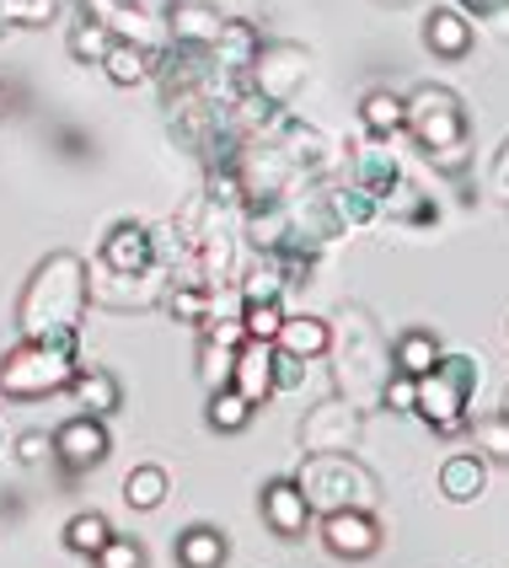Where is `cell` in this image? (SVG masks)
Returning a JSON list of instances; mask_svg holds the SVG:
<instances>
[{
    "mask_svg": "<svg viewBox=\"0 0 509 568\" xmlns=\"http://www.w3.org/2000/svg\"><path fill=\"white\" fill-rule=\"evenodd\" d=\"M359 124H365L370 140H397L403 134V97L386 92V87L365 92L359 97Z\"/></svg>",
    "mask_w": 509,
    "mask_h": 568,
    "instance_id": "obj_30",
    "label": "cell"
},
{
    "mask_svg": "<svg viewBox=\"0 0 509 568\" xmlns=\"http://www.w3.org/2000/svg\"><path fill=\"white\" fill-rule=\"evenodd\" d=\"M113 49V32L96 28V22H86V17H75V28L64 32V54L81 64H102V54Z\"/></svg>",
    "mask_w": 509,
    "mask_h": 568,
    "instance_id": "obj_34",
    "label": "cell"
},
{
    "mask_svg": "<svg viewBox=\"0 0 509 568\" xmlns=\"http://www.w3.org/2000/svg\"><path fill=\"white\" fill-rule=\"evenodd\" d=\"M231 386L247 397V403H268L274 397V344H247L236 348V371H231Z\"/></svg>",
    "mask_w": 509,
    "mask_h": 568,
    "instance_id": "obj_21",
    "label": "cell"
},
{
    "mask_svg": "<svg viewBox=\"0 0 509 568\" xmlns=\"http://www.w3.org/2000/svg\"><path fill=\"white\" fill-rule=\"evenodd\" d=\"M499 413H505V418H509V386H505V403H499Z\"/></svg>",
    "mask_w": 509,
    "mask_h": 568,
    "instance_id": "obj_49",
    "label": "cell"
},
{
    "mask_svg": "<svg viewBox=\"0 0 509 568\" xmlns=\"http://www.w3.org/2000/svg\"><path fill=\"white\" fill-rule=\"evenodd\" d=\"M108 537H113V526H108V515H96V509H81V515L64 520V547L81 552V558H96V552L108 547Z\"/></svg>",
    "mask_w": 509,
    "mask_h": 568,
    "instance_id": "obj_32",
    "label": "cell"
},
{
    "mask_svg": "<svg viewBox=\"0 0 509 568\" xmlns=\"http://www.w3.org/2000/svg\"><path fill=\"white\" fill-rule=\"evenodd\" d=\"M11 113V92H6V81H0V119Z\"/></svg>",
    "mask_w": 509,
    "mask_h": 568,
    "instance_id": "obj_47",
    "label": "cell"
},
{
    "mask_svg": "<svg viewBox=\"0 0 509 568\" xmlns=\"http://www.w3.org/2000/svg\"><path fill=\"white\" fill-rule=\"evenodd\" d=\"M322 204H327V215H333L338 231H359V225L381 221V199H370L354 183H322Z\"/></svg>",
    "mask_w": 509,
    "mask_h": 568,
    "instance_id": "obj_23",
    "label": "cell"
},
{
    "mask_svg": "<svg viewBox=\"0 0 509 568\" xmlns=\"http://www.w3.org/2000/svg\"><path fill=\"white\" fill-rule=\"evenodd\" d=\"M435 359H440L435 327H408V333H397V344H391V371L424 376V371H435Z\"/></svg>",
    "mask_w": 509,
    "mask_h": 568,
    "instance_id": "obj_29",
    "label": "cell"
},
{
    "mask_svg": "<svg viewBox=\"0 0 509 568\" xmlns=\"http://www.w3.org/2000/svg\"><path fill=\"white\" fill-rule=\"evenodd\" d=\"M472 429V445H478L482 462H505L509 467V418L505 413H482L478 424H467Z\"/></svg>",
    "mask_w": 509,
    "mask_h": 568,
    "instance_id": "obj_36",
    "label": "cell"
},
{
    "mask_svg": "<svg viewBox=\"0 0 509 568\" xmlns=\"http://www.w3.org/2000/svg\"><path fill=\"white\" fill-rule=\"evenodd\" d=\"M381 408L403 413V418H414V408H418V376L391 371V376H386V386H381Z\"/></svg>",
    "mask_w": 509,
    "mask_h": 568,
    "instance_id": "obj_40",
    "label": "cell"
},
{
    "mask_svg": "<svg viewBox=\"0 0 509 568\" xmlns=\"http://www.w3.org/2000/svg\"><path fill=\"white\" fill-rule=\"evenodd\" d=\"M440 499H450V505H472V499H482V488H488V462H482L478 450H456V456H446L440 462Z\"/></svg>",
    "mask_w": 509,
    "mask_h": 568,
    "instance_id": "obj_20",
    "label": "cell"
},
{
    "mask_svg": "<svg viewBox=\"0 0 509 568\" xmlns=\"http://www.w3.org/2000/svg\"><path fill=\"white\" fill-rule=\"evenodd\" d=\"M333 381L338 397H349L354 408H381V386L391 376V344L381 338L376 316L359 301H344L333 316Z\"/></svg>",
    "mask_w": 509,
    "mask_h": 568,
    "instance_id": "obj_2",
    "label": "cell"
},
{
    "mask_svg": "<svg viewBox=\"0 0 509 568\" xmlns=\"http://www.w3.org/2000/svg\"><path fill=\"white\" fill-rule=\"evenodd\" d=\"M236 295H242V306L279 301V295H285V274H279V263H274L268 253H253L242 268H236Z\"/></svg>",
    "mask_w": 509,
    "mask_h": 568,
    "instance_id": "obj_27",
    "label": "cell"
},
{
    "mask_svg": "<svg viewBox=\"0 0 509 568\" xmlns=\"http://www.w3.org/2000/svg\"><path fill=\"white\" fill-rule=\"evenodd\" d=\"M96 268H113V274H145L156 268V242H151V225L145 221H113L102 247H96Z\"/></svg>",
    "mask_w": 509,
    "mask_h": 568,
    "instance_id": "obj_15",
    "label": "cell"
},
{
    "mask_svg": "<svg viewBox=\"0 0 509 568\" xmlns=\"http://www.w3.org/2000/svg\"><path fill=\"white\" fill-rule=\"evenodd\" d=\"M124 6H140V0H124Z\"/></svg>",
    "mask_w": 509,
    "mask_h": 568,
    "instance_id": "obj_51",
    "label": "cell"
},
{
    "mask_svg": "<svg viewBox=\"0 0 509 568\" xmlns=\"http://www.w3.org/2000/svg\"><path fill=\"white\" fill-rule=\"evenodd\" d=\"M92 306L86 295V257L60 247L28 274L17 295V333L22 338H54V333H81V316Z\"/></svg>",
    "mask_w": 509,
    "mask_h": 568,
    "instance_id": "obj_1",
    "label": "cell"
},
{
    "mask_svg": "<svg viewBox=\"0 0 509 568\" xmlns=\"http://www.w3.org/2000/svg\"><path fill=\"white\" fill-rule=\"evenodd\" d=\"M403 134H414V145L429 156V166H440V172L467 166L472 119H467V102L440 81H418L414 92L403 97Z\"/></svg>",
    "mask_w": 509,
    "mask_h": 568,
    "instance_id": "obj_3",
    "label": "cell"
},
{
    "mask_svg": "<svg viewBox=\"0 0 509 568\" xmlns=\"http://www.w3.org/2000/svg\"><path fill=\"white\" fill-rule=\"evenodd\" d=\"M166 494H172V477H166V467H156V462H140V467L124 477V505L129 509H156Z\"/></svg>",
    "mask_w": 509,
    "mask_h": 568,
    "instance_id": "obj_31",
    "label": "cell"
},
{
    "mask_svg": "<svg viewBox=\"0 0 509 568\" xmlns=\"http://www.w3.org/2000/svg\"><path fill=\"white\" fill-rule=\"evenodd\" d=\"M257 49H263V32H257L247 17H225L221 38H215V49H210V64L225 70V75H247L257 60Z\"/></svg>",
    "mask_w": 509,
    "mask_h": 568,
    "instance_id": "obj_18",
    "label": "cell"
},
{
    "mask_svg": "<svg viewBox=\"0 0 509 568\" xmlns=\"http://www.w3.org/2000/svg\"><path fill=\"white\" fill-rule=\"evenodd\" d=\"M306 81H312V49L295 43V38L263 43L253 70H247V87H253L263 102H274V108H289L295 97L306 92Z\"/></svg>",
    "mask_w": 509,
    "mask_h": 568,
    "instance_id": "obj_8",
    "label": "cell"
},
{
    "mask_svg": "<svg viewBox=\"0 0 509 568\" xmlns=\"http://www.w3.org/2000/svg\"><path fill=\"white\" fill-rule=\"evenodd\" d=\"M204 418H210V429L236 435V429H247V424H253V403H247L236 386H221V392H210V408H204Z\"/></svg>",
    "mask_w": 509,
    "mask_h": 568,
    "instance_id": "obj_33",
    "label": "cell"
},
{
    "mask_svg": "<svg viewBox=\"0 0 509 568\" xmlns=\"http://www.w3.org/2000/svg\"><path fill=\"white\" fill-rule=\"evenodd\" d=\"M166 268H145V274H113V268H86V295H92V306H108V312H156L161 301H166Z\"/></svg>",
    "mask_w": 509,
    "mask_h": 568,
    "instance_id": "obj_10",
    "label": "cell"
},
{
    "mask_svg": "<svg viewBox=\"0 0 509 568\" xmlns=\"http://www.w3.org/2000/svg\"><path fill=\"white\" fill-rule=\"evenodd\" d=\"M349 183L365 189L370 199H386V193L403 183V161L391 156V140H370V145H349Z\"/></svg>",
    "mask_w": 509,
    "mask_h": 568,
    "instance_id": "obj_17",
    "label": "cell"
},
{
    "mask_svg": "<svg viewBox=\"0 0 509 568\" xmlns=\"http://www.w3.org/2000/svg\"><path fill=\"white\" fill-rule=\"evenodd\" d=\"M96 568H145V547L134 537H108V547L92 558Z\"/></svg>",
    "mask_w": 509,
    "mask_h": 568,
    "instance_id": "obj_41",
    "label": "cell"
},
{
    "mask_svg": "<svg viewBox=\"0 0 509 568\" xmlns=\"http://www.w3.org/2000/svg\"><path fill=\"white\" fill-rule=\"evenodd\" d=\"M231 166H236V178H242V210H253V204H285V199L312 189V183L295 172V161H289L268 134L253 140V145H242Z\"/></svg>",
    "mask_w": 509,
    "mask_h": 568,
    "instance_id": "obj_7",
    "label": "cell"
},
{
    "mask_svg": "<svg viewBox=\"0 0 509 568\" xmlns=\"http://www.w3.org/2000/svg\"><path fill=\"white\" fill-rule=\"evenodd\" d=\"M268 140H274V145L295 161V172H301L312 189H322V183H327V172H333V166H338V156H344V151H338V145H333L317 124H306V119H295V113H285V119L274 124V134H268Z\"/></svg>",
    "mask_w": 509,
    "mask_h": 568,
    "instance_id": "obj_11",
    "label": "cell"
},
{
    "mask_svg": "<svg viewBox=\"0 0 509 568\" xmlns=\"http://www.w3.org/2000/svg\"><path fill=\"white\" fill-rule=\"evenodd\" d=\"M225 28V11L215 0H172L166 11V43L172 49H215Z\"/></svg>",
    "mask_w": 509,
    "mask_h": 568,
    "instance_id": "obj_16",
    "label": "cell"
},
{
    "mask_svg": "<svg viewBox=\"0 0 509 568\" xmlns=\"http://www.w3.org/2000/svg\"><path fill=\"white\" fill-rule=\"evenodd\" d=\"M482 386V359L472 354H440L435 371L418 376V408L414 418H424L435 435H467V413H472V397Z\"/></svg>",
    "mask_w": 509,
    "mask_h": 568,
    "instance_id": "obj_5",
    "label": "cell"
},
{
    "mask_svg": "<svg viewBox=\"0 0 509 568\" xmlns=\"http://www.w3.org/2000/svg\"><path fill=\"white\" fill-rule=\"evenodd\" d=\"M301 381H306V359L274 348V392H289V386H301Z\"/></svg>",
    "mask_w": 509,
    "mask_h": 568,
    "instance_id": "obj_43",
    "label": "cell"
},
{
    "mask_svg": "<svg viewBox=\"0 0 509 568\" xmlns=\"http://www.w3.org/2000/svg\"><path fill=\"white\" fill-rule=\"evenodd\" d=\"M60 11V0H0L6 28H49Z\"/></svg>",
    "mask_w": 509,
    "mask_h": 568,
    "instance_id": "obj_39",
    "label": "cell"
},
{
    "mask_svg": "<svg viewBox=\"0 0 509 568\" xmlns=\"http://www.w3.org/2000/svg\"><path fill=\"white\" fill-rule=\"evenodd\" d=\"M509 0H456V11L467 17V22H488V17H499Z\"/></svg>",
    "mask_w": 509,
    "mask_h": 568,
    "instance_id": "obj_45",
    "label": "cell"
},
{
    "mask_svg": "<svg viewBox=\"0 0 509 568\" xmlns=\"http://www.w3.org/2000/svg\"><path fill=\"white\" fill-rule=\"evenodd\" d=\"M274 348H285L295 359H322L333 348V322H322V316H285Z\"/></svg>",
    "mask_w": 509,
    "mask_h": 568,
    "instance_id": "obj_26",
    "label": "cell"
},
{
    "mask_svg": "<svg viewBox=\"0 0 509 568\" xmlns=\"http://www.w3.org/2000/svg\"><path fill=\"white\" fill-rule=\"evenodd\" d=\"M257 509H263V526H268L279 541H301L312 531V520H317L295 477H268L263 494H257Z\"/></svg>",
    "mask_w": 509,
    "mask_h": 568,
    "instance_id": "obj_14",
    "label": "cell"
},
{
    "mask_svg": "<svg viewBox=\"0 0 509 568\" xmlns=\"http://www.w3.org/2000/svg\"><path fill=\"white\" fill-rule=\"evenodd\" d=\"M488 199L509 210V140L499 145V156H493V166H488Z\"/></svg>",
    "mask_w": 509,
    "mask_h": 568,
    "instance_id": "obj_44",
    "label": "cell"
},
{
    "mask_svg": "<svg viewBox=\"0 0 509 568\" xmlns=\"http://www.w3.org/2000/svg\"><path fill=\"white\" fill-rule=\"evenodd\" d=\"M108 418H92V413H75V418H64L60 429H54V462H60L64 473H92L108 462Z\"/></svg>",
    "mask_w": 509,
    "mask_h": 568,
    "instance_id": "obj_13",
    "label": "cell"
},
{
    "mask_svg": "<svg viewBox=\"0 0 509 568\" xmlns=\"http://www.w3.org/2000/svg\"><path fill=\"white\" fill-rule=\"evenodd\" d=\"M424 49L435 60H467L472 54V22L456 11V6H435L424 17Z\"/></svg>",
    "mask_w": 509,
    "mask_h": 568,
    "instance_id": "obj_19",
    "label": "cell"
},
{
    "mask_svg": "<svg viewBox=\"0 0 509 568\" xmlns=\"http://www.w3.org/2000/svg\"><path fill=\"white\" fill-rule=\"evenodd\" d=\"M359 435H365V408H354L349 397H338V392L322 397L317 408L295 424V440H301L306 456H344V450L359 445Z\"/></svg>",
    "mask_w": 509,
    "mask_h": 568,
    "instance_id": "obj_9",
    "label": "cell"
},
{
    "mask_svg": "<svg viewBox=\"0 0 509 568\" xmlns=\"http://www.w3.org/2000/svg\"><path fill=\"white\" fill-rule=\"evenodd\" d=\"M376 6H391V11H397V6H414V0H376Z\"/></svg>",
    "mask_w": 509,
    "mask_h": 568,
    "instance_id": "obj_48",
    "label": "cell"
},
{
    "mask_svg": "<svg viewBox=\"0 0 509 568\" xmlns=\"http://www.w3.org/2000/svg\"><path fill=\"white\" fill-rule=\"evenodd\" d=\"M156 54L161 49H140V43H113L108 54H102V75L113 81V87H145V81H156Z\"/></svg>",
    "mask_w": 509,
    "mask_h": 568,
    "instance_id": "obj_24",
    "label": "cell"
},
{
    "mask_svg": "<svg viewBox=\"0 0 509 568\" xmlns=\"http://www.w3.org/2000/svg\"><path fill=\"white\" fill-rule=\"evenodd\" d=\"M301 483L312 515H333V509H376L381 505V477L370 473L354 450L344 456H306L301 473H289Z\"/></svg>",
    "mask_w": 509,
    "mask_h": 568,
    "instance_id": "obj_6",
    "label": "cell"
},
{
    "mask_svg": "<svg viewBox=\"0 0 509 568\" xmlns=\"http://www.w3.org/2000/svg\"><path fill=\"white\" fill-rule=\"evenodd\" d=\"M172 558H177V568H221L231 558V541L221 526H189L172 541Z\"/></svg>",
    "mask_w": 509,
    "mask_h": 568,
    "instance_id": "obj_25",
    "label": "cell"
},
{
    "mask_svg": "<svg viewBox=\"0 0 509 568\" xmlns=\"http://www.w3.org/2000/svg\"><path fill=\"white\" fill-rule=\"evenodd\" d=\"M242 327L253 344H274L279 327H285V306L279 301H257V306H242Z\"/></svg>",
    "mask_w": 509,
    "mask_h": 568,
    "instance_id": "obj_38",
    "label": "cell"
},
{
    "mask_svg": "<svg viewBox=\"0 0 509 568\" xmlns=\"http://www.w3.org/2000/svg\"><path fill=\"white\" fill-rule=\"evenodd\" d=\"M70 397L81 403V413H92V418H113V413L124 408V386L113 371H102V365H75V381H70Z\"/></svg>",
    "mask_w": 509,
    "mask_h": 568,
    "instance_id": "obj_22",
    "label": "cell"
},
{
    "mask_svg": "<svg viewBox=\"0 0 509 568\" xmlns=\"http://www.w3.org/2000/svg\"><path fill=\"white\" fill-rule=\"evenodd\" d=\"M231 371H236V348L198 338V376H204V386H210V392L231 386Z\"/></svg>",
    "mask_w": 509,
    "mask_h": 568,
    "instance_id": "obj_37",
    "label": "cell"
},
{
    "mask_svg": "<svg viewBox=\"0 0 509 568\" xmlns=\"http://www.w3.org/2000/svg\"><path fill=\"white\" fill-rule=\"evenodd\" d=\"M381 221H391V225H440V204H435L424 189H414V183H397V189L381 199Z\"/></svg>",
    "mask_w": 509,
    "mask_h": 568,
    "instance_id": "obj_28",
    "label": "cell"
},
{
    "mask_svg": "<svg viewBox=\"0 0 509 568\" xmlns=\"http://www.w3.org/2000/svg\"><path fill=\"white\" fill-rule=\"evenodd\" d=\"M49 456H54V435H43V429L17 435V462H22V467H43Z\"/></svg>",
    "mask_w": 509,
    "mask_h": 568,
    "instance_id": "obj_42",
    "label": "cell"
},
{
    "mask_svg": "<svg viewBox=\"0 0 509 568\" xmlns=\"http://www.w3.org/2000/svg\"><path fill=\"white\" fill-rule=\"evenodd\" d=\"M161 306H166V316H172V322H183V327H198V322L210 316V290H204V284H172Z\"/></svg>",
    "mask_w": 509,
    "mask_h": 568,
    "instance_id": "obj_35",
    "label": "cell"
},
{
    "mask_svg": "<svg viewBox=\"0 0 509 568\" xmlns=\"http://www.w3.org/2000/svg\"><path fill=\"white\" fill-rule=\"evenodd\" d=\"M488 28L499 32V38H509V6H505V11H499V17H488Z\"/></svg>",
    "mask_w": 509,
    "mask_h": 568,
    "instance_id": "obj_46",
    "label": "cell"
},
{
    "mask_svg": "<svg viewBox=\"0 0 509 568\" xmlns=\"http://www.w3.org/2000/svg\"><path fill=\"white\" fill-rule=\"evenodd\" d=\"M0 38H6V17H0Z\"/></svg>",
    "mask_w": 509,
    "mask_h": 568,
    "instance_id": "obj_50",
    "label": "cell"
},
{
    "mask_svg": "<svg viewBox=\"0 0 509 568\" xmlns=\"http://www.w3.org/2000/svg\"><path fill=\"white\" fill-rule=\"evenodd\" d=\"M81 365V333H54V338H22L0 354V397L11 403H43L60 397L75 381Z\"/></svg>",
    "mask_w": 509,
    "mask_h": 568,
    "instance_id": "obj_4",
    "label": "cell"
},
{
    "mask_svg": "<svg viewBox=\"0 0 509 568\" xmlns=\"http://www.w3.org/2000/svg\"><path fill=\"white\" fill-rule=\"evenodd\" d=\"M322 547L344 564H365L381 552V520L376 509H333V515H317Z\"/></svg>",
    "mask_w": 509,
    "mask_h": 568,
    "instance_id": "obj_12",
    "label": "cell"
}]
</instances>
